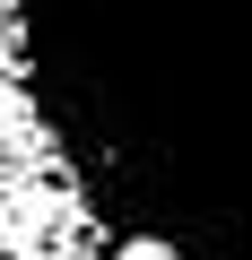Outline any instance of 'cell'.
Masks as SVG:
<instances>
[{
  "mask_svg": "<svg viewBox=\"0 0 252 260\" xmlns=\"http://www.w3.org/2000/svg\"><path fill=\"white\" fill-rule=\"evenodd\" d=\"M113 260H183V251H174V243H122Z\"/></svg>",
  "mask_w": 252,
  "mask_h": 260,
  "instance_id": "obj_1",
  "label": "cell"
}]
</instances>
